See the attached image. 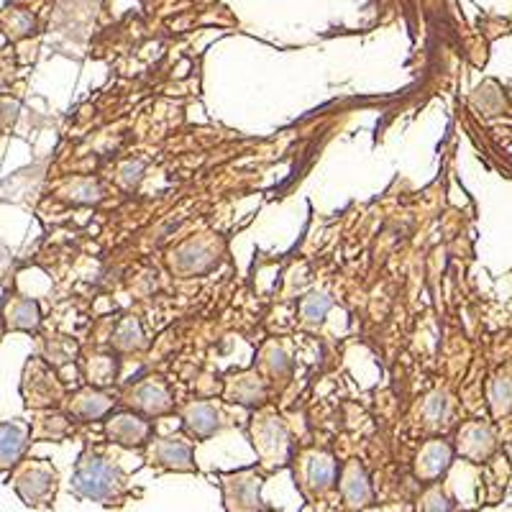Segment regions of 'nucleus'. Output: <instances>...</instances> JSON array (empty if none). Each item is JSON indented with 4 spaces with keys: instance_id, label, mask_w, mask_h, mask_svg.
<instances>
[{
    "instance_id": "obj_1",
    "label": "nucleus",
    "mask_w": 512,
    "mask_h": 512,
    "mask_svg": "<svg viewBox=\"0 0 512 512\" xmlns=\"http://www.w3.org/2000/svg\"><path fill=\"white\" fill-rule=\"evenodd\" d=\"M72 492L88 502L116 505L126 495V474L121 466L98 451H85L75 464Z\"/></svg>"
},
{
    "instance_id": "obj_2",
    "label": "nucleus",
    "mask_w": 512,
    "mask_h": 512,
    "mask_svg": "<svg viewBox=\"0 0 512 512\" xmlns=\"http://www.w3.org/2000/svg\"><path fill=\"white\" fill-rule=\"evenodd\" d=\"M13 489L18 492V497L24 500V505L29 507H49L57 497L59 487V474L52 464L41 459H29L21 461V464L13 469Z\"/></svg>"
},
{
    "instance_id": "obj_3",
    "label": "nucleus",
    "mask_w": 512,
    "mask_h": 512,
    "mask_svg": "<svg viewBox=\"0 0 512 512\" xmlns=\"http://www.w3.org/2000/svg\"><path fill=\"white\" fill-rule=\"evenodd\" d=\"M264 477L256 469H241V472L221 474L223 505L228 512H264L262 500Z\"/></svg>"
},
{
    "instance_id": "obj_4",
    "label": "nucleus",
    "mask_w": 512,
    "mask_h": 512,
    "mask_svg": "<svg viewBox=\"0 0 512 512\" xmlns=\"http://www.w3.org/2000/svg\"><path fill=\"white\" fill-rule=\"evenodd\" d=\"M251 438H254V448L264 466L269 469H282L290 464L292 459V443L290 433H287L285 423L274 415L256 420L251 428Z\"/></svg>"
},
{
    "instance_id": "obj_5",
    "label": "nucleus",
    "mask_w": 512,
    "mask_h": 512,
    "mask_svg": "<svg viewBox=\"0 0 512 512\" xmlns=\"http://www.w3.org/2000/svg\"><path fill=\"white\" fill-rule=\"evenodd\" d=\"M338 461L326 451H310L300 461V489L308 500L326 497L338 484Z\"/></svg>"
},
{
    "instance_id": "obj_6",
    "label": "nucleus",
    "mask_w": 512,
    "mask_h": 512,
    "mask_svg": "<svg viewBox=\"0 0 512 512\" xmlns=\"http://www.w3.org/2000/svg\"><path fill=\"white\" fill-rule=\"evenodd\" d=\"M146 461L167 472H182L192 474L198 472L195 456H192V443L182 441V438H157V441L146 443Z\"/></svg>"
},
{
    "instance_id": "obj_7",
    "label": "nucleus",
    "mask_w": 512,
    "mask_h": 512,
    "mask_svg": "<svg viewBox=\"0 0 512 512\" xmlns=\"http://www.w3.org/2000/svg\"><path fill=\"white\" fill-rule=\"evenodd\" d=\"M105 436L111 438L116 446L123 448H144L152 441V423L141 418V413H118L105 425Z\"/></svg>"
},
{
    "instance_id": "obj_8",
    "label": "nucleus",
    "mask_w": 512,
    "mask_h": 512,
    "mask_svg": "<svg viewBox=\"0 0 512 512\" xmlns=\"http://www.w3.org/2000/svg\"><path fill=\"white\" fill-rule=\"evenodd\" d=\"M338 492H341V500L349 510H364L374 502V492H372V482H369L367 472H364V466L359 461H349L346 466H341V472H338Z\"/></svg>"
},
{
    "instance_id": "obj_9",
    "label": "nucleus",
    "mask_w": 512,
    "mask_h": 512,
    "mask_svg": "<svg viewBox=\"0 0 512 512\" xmlns=\"http://www.w3.org/2000/svg\"><path fill=\"white\" fill-rule=\"evenodd\" d=\"M31 443V425L21 420H0V474L16 469L24 461Z\"/></svg>"
},
{
    "instance_id": "obj_10",
    "label": "nucleus",
    "mask_w": 512,
    "mask_h": 512,
    "mask_svg": "<svg viewBox=\"0 0 512 512\" xmlns=\"http://www.w3.org/2000/svg\"><path fill=\"white\" fill-rule=\"evenodd\" d=\"M454 461V448L446 441H431L420 448L418 461H415V477L425 484H433L448 472V466Z\"/></svg>"
},
{
    "instance_id": "obj_11",
    "label": "nucleus",
    "mask_w": 512,
    "mask_h": 512,
    "mask_svg": "<svg viewBox=\"0 0 512 512\" xmlns=\"http://www.w3.org/2000/svg\"><path fill=\"white\" fill-rule=\"evenodd\" d=\"M456 451H459L464 459L474 461V464H482V461L489 459V454L495 451V436H492V431L482 423L464 425L459 433V441H456Z\"/></svg>"
},
{
    "instance_id": "obj_12",
    "label": "nucleus",
    "mask_w": 512,
    "mask_h": 512,
    "mask_svg": "<svg viewBox=\"0 0 512 512\" xmlns=\"http://www.w3.org/2000/svg\"><path fill=\"white\" fill-rule=\"evenodd\" d=\"M128 402H131V408L144 415H164L172 410V397H169L167 387L162 382H154V379L136 384L128 395Z\"/></svg>"
},
{
    "instance_id": "obj_13",
    "label": "nucleus",
    "mask_w": 512,
    "mask_h": 512,
    "mask_svg": "<svg viewBox=\"0 0 512 512\" xmlns=\"http://www.w3.org/2000/svg\"><path fill=\"white\" fill-rule=\"evenodd\" d=\"M182 428H185V433L192 441H205V438H210L221 428V415L208 402H195V405L185 410Z\"/></svg>"
},
{
    "instance_id": "obj_14",
    "label": "nucleus",
    "mask_w": 512,
    "mask_h": 512,
    "mask_svg": "<svg viewBox=\"0 0 512 512\" xmlns=\"http://www.w3.org/2000/svg\"><path fill=\"white\" fill-rule=\"evenodd\" d=\"M111 410L113 397H108L100 390H82L70 405V415L80 420V423H93V420L105 418Z\"/></svg>"
},
{
    "instance_id": "obj_15",
    "label": "nucleus",
    "mask_w": 512,
    "mask_h": 512,
    "mask_svg": "<svg viewBox=\"0 0 512 512\" xmlns=\"http://www.w3.org/2000/svg\"><path fill=\"white\" fill-rule=\"evenodd\" d=\"M26 382H31V392H26L29 408H41V405H52V402L59 400L57 382H54V377L44 367H31L29 364Z\"/></svg>"
},
{
    "instance_id": "obj_16",
    "label": "nucleus",
    "mask_w": 512,
    "mask_h": 512,
    "mask_svg": "<svg viewBox=\"0 0 512 512\" xmlns=\"http://www.w3.org/2000/svg\"><path fill=\"white\" fill-rule=\"evenodd\" d=\"M41 323L39 303L31 300V297H13L8 300L6 308V326L13 328V331H36Z\"/></svg>"
},
{
    "instance_id": "obj_17",
    "label": "nucleus",
    "mask_w": 512,
    "mask_h": 512,
    "mask_svg": "<svg viewBox=\"0 0 512 512\" xmlns=\"http://www.w3.org/2000/svg\"><path fill=\"white\" fill-rule=\"evenodd\" d=\"M228 397L231 402H239V405H246V408H254L259 402H264L267 397V387L259 377H241L231 384V390H228Z\"/></svg>"
},
{
    "instance_id": "obj_18",
    "label": "nucleus",
    "mask_w": 512,
    "mask_h": 512,
    "mask_svg": "<svg viewBox=\"0 0 512 512\" xmlns=\"http://www.w3.org/2000/svg\"><path fill=\"white\" fill-rule=\"evenodd\" d=\"M146 338L144 331H141V323L136 318H126L118 323L116 333H113V346L118 351H136L144 349Z\"/></svg>"
},
{
    "instance_id": "obj_19",
    "label": "nucleus",
    "mask_w": 512,
    "mask_h": 512,
    "mask_svg": "<svg viewBox=\"0 0 512 512\" xmlns=\"http://www.w3.org/2000/svg\"><path fill=\"white\" fill-rule=\"evenodd\" d=\"M70 433V423L62 415H44L31 428V441H59Z\"/></svg>"
},
{
    "instance_id": "obj_20",
    "label": "nucleus",
    "mask_w": 512,
    "mask_h": 512,
    "mask_svg": "<svg viewBox=\"0 0 512 512\" xmlns=\"http://www.w3.org/2000/svg\"><path fill=\"white\" fill-rule=\"evenodd\" d=\"M118 364L113 356H95L88 364V379L95 387H105V384L116 382Z\"/></svg>"
},
{
    "instance_id": "obj_21",
    "label": "nucleus",
    "mask_w": 512,
    "mask_h": 512,
    "mask_svg": "<svg viewBox=\"0 0 512 512\" xmlns=\"http://www.w3.org/2000/svg\"><path fill=\"white\" fill-rule=\"evenodd\" d=\"M489 402H492V413L507 415L512 410V379H495L492 390H489Z\"/></svg>"
},
{
    "instance_id": "obj_22",
    "label": "nucleus",
    "mask_w": 512,
    "mask_h": 512,
    "mask_svg": "<svg viewBox=\"0 0 512 512\" xmlns=\"http://www.w3.org/2000/svg\"><path fill=\"white\" fill-rule=\"evenodd\" d=\"M331 305H333L331 297L313 292V295H308L303 300V305H300V313H303V318L308 320V323H323V318L328 315Z\"/></svg>"
},
{
    "instance_id": "obj_23",
    "label": "nucleus",
    "mask_w": 512,
    "mask_h": 512,
    "mask_svg": "<svg viewBox=\"0 0 512 512\" xmlns=\"http://www.w3.org/2000/svg\"><path fill=\"white\" fill-rule=\"evenodd\" d=\"M100 195H103V192H100L98 182L93 180H75L67 187V198H70L72 203H98Z\"/></svg>"
},
{
    "instance_id": "obj_24",
    "label": "nucleus",
    "mask_w": 512,
    "mask_h": 512,
    "mask_svg": "<svg viewBox=\"0 0 512 512\" xmlns=\"http://www.w3.org/2000/svg\"><path fill=\"white\" fill-rule=\"evenodd\" d=\"M6 29L13 39H21V36H26L34 31V18L24 11H13L11 16L6 18Z\"/></svg>"
},
{
    "instance_id": "obj_25",
    "label": "nucleus",
    "mask_w": 512,
    "mask_h": 512,
    "mask_svg": "<svg viewBox=\"0 0 512 512\" xmlns=\"http://www.w3.org/2000/svg\"><path fill=\"white\" fill-rule=\"evenodd\" d=\"M423 512H451V500L443 495L441 489H428L423 497Z\"/></svg>"
},
{
    "instance_id": "obj_26",
    "label": "nucleus",
    "mask_w": 512,
    "mask_h": 512,
    "mask_svg": "<svg viewBox=\"0 0 512 512\" xmlns=\"http://www.w3.org/2000/svg\"><path fill=\"white\" fill-rule=\"evenodd\" d=\"M443 410H446V400H443L441 392H436L431 400L425 402L423 413H425V418H428V423L438 425V423H441V418H443Z\"/></svg>"
},
{
    "instance_id": "obj_27",
    "label": "nucleus",
    "mask_w": 512,
    "mask_h": 512,
    "mask_svg": "<svg viewBox=\"0 0 512 512\" xmlns=\"http://www.w3.org/2000/svg\"><path fill=\"white\" fill-rule=\"evenodd\" d=\"M141 172H144V164L141 162H128L126 167H121V180L123 185L131 187L141 180Z\"/></svg>"
},
{
    "instance_id": "obj_28",
    "label": "nucleus",
    "mask_w": 512,
    "mask_h": 512,
    "mask_svg": "<svg viewBox=\"0 0 512 512\" xmlns=\"http://www.w3.org/2000/svg\"><path fill=\"white\" fill-rule=\"evenodd\" d=\"M3 328H6V323H3V320H0V338H3Z\"/></svg>"
},
{
    "instance_id": "obj_29",
    "label": "nucleus",
    "mask_w": 512,
    "mask_h": 512,
    "mask_svg": "<svg viewBox=\"0 0 512 512\" xmlns=\"http://www.w3.org/2000/svg\"><path fill=\"white\" fill-rule=\"evenodd\" d=\"M507 456H510V461H512V443H510V446H507Z\"/></svg>"
},
{
    "instance_id": "obj_30",
    "label": "nucleus",
    "mask_w": 512,
    "mask_h": 512,
    "mask_svg": "<svg viewBox=\"0 0 512 512\" xmlns=\"http://www.w3.org/2000/svg\"><path fill=\"white\" fill-rule=\"evenodd\" d=\"M264 512H274V510H264Z\"/></svg>"
}]
</instances>
